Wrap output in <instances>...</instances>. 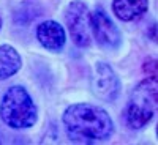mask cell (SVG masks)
<instances>
[{"mask_svg":"<svg viewBox=\"0 0 158 145\" xmlns=\"http://www.w3.org/2000/svg\"><path fill=\"white\" fill-rule=\"evenodd\" d=\"M36 38L46 49L60 50L65 44V30L56 21H44L36 27Z\"/></svg>","mask_w":158,"mask_h":145,"instance_id":"obj_7","label":"cell"},{"mask_svg":"<svg viewBox=\"0 0 158 145\" xmlns=\"http://www.w3.org/2000/svg\"><path fill=\"white\" fill-rule=\"evenodd\" d=\"M149 8V0H112L114 14L125 22L141 18Z\"/></svg>","mask_w":158,"mask_h":145,"instance_id":"obj_8","label":"cell"},{"mask_svg":"<svg viewBox=\"0 0 158 145\" xmlns=\"http://www.w3.org/2000/svg\"><path fill=\"white\" fill-rule=\"evenodd\" d=\"M92 32H94L98 44L106 49H117L122 43L120 32L101 8H97L92 14Z\"/></svg>","mask_w":158,"mask_h":145,"instance_id":"obj_6","label":"cell"},{"mask_svg":"<svg viewBox=\"0 0 158 145\" xmlns=\"http://www.w3.org/2000/svg\"><path fill=\"white\" fill-rule=\"evenodd\" d=\"M92 88H94V93L98 98L108 103H112L118 96L120 82H118L117 74L108 63L98 62L95 65L94 76H92Z\"/></svg>","mask_w":158,"mask_h":145,"instance_id":"obj_5","label":"cell"},{"mask_svg":"<svg viewBox=\"0 0 158 145\" xmlns=\"http://www.w3.org/2000/svg\"><path fill=\"white\" fill-rule=\"evenodd\" d=\"M68 32L73 38V43L79 47H87L92 43V14L85 3L74 0L71 2L65 13Z\"/></svg>","mask_w":158,"mask_h":145,"instance_id":"obj_4","label":"cell"},{"mask_svg":"<svg viewBox=\"0 0 158 145\" xmlns=\"http://www.w3.org/2000/svg\"><path fill=\"white\" fill-rule=\"evenodd\" d=\"M0 118L13 129H24L35 125L36 106L24 87L15 85L6 90L0 103Z\"/></svg>","mask_w":158,"mask_h":145,"instance_id":"obj_3","label":"cell"},{"mask_svg":"<svg viewBox=\"0 0 158 145\" xmlns=\"http://www.w3.org/2000/svg\"><path fill=\"white\" fill-rule=\"evenodd\" d=\"M21 57L15 47L8 44L0 46V81L11 77L21 68Z\"/></svg>","mask_w":158,"mask_h":145,"instance_id":"obj_9","label":"cell"},{"mask_svg":"<svg viewBox=\"0 0 158 145\" xmlns=\"http://www.w3.org/2000/svg\"><path fill=\"white\" fill-rule=\"evenodd\" d=\"M0 29H2V16H0Z\"/></svg>","mask_w":158,"mask_h":145,"instance_id":"obj_11","label":"cell"},{"mask_svg":"<svg viewBox=\"0 0 158 145\" xmlns=\"http://www.w3.org/2000/svg\"><path fill=\"white\" fill-rule=\"evenodd\" d=\"M144 71L147 74H150L152 77H156V62L155 58H147L144 63Z\"/></svg>","mask_w":158,"mask_h":145,"instance_id":"obj_10","label":"cell"},{"mask_svg":"<svg viewBox=\"0 0 158 145\" xmlns=\"http://www.w3.org/2000/svg\"><path fill=\"white\" fill-rule=\"evenodd\" d=\"M63 126L68 137L76 143H95L106 140L114 133L109 114L95 104L77 103L63 114Z\"/></svg>","mask_w":158,"mask_h":145,"instance_id":"obj_1","label":"cell"},{"mask_svg":"<svg viewBox=\"0 0 158 145\" xmlns=\"http://www.w3.org/2000/svg\"><path fill=\"white\" fill-rule=\"evenodd\" d=\"M156 106H158L156 77L144 79L131 91L130 101L125 109L127 125L131 129L144 128L153 118L156 112Z\"/></svg>","mask_w":158,"mask_h":145,"instance_id":"obj_2","label":"cell"}]
</instances>
